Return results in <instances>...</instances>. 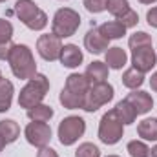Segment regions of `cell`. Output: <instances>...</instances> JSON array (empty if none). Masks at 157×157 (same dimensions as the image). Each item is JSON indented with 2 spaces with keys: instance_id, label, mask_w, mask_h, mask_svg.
<instances>
[{
  "instance_id": "obj_27",
  "label": "cell",
  "mask_w": 157,
  "mask_h": 157,
  "mask_svg": "<svg viewBox=\"0 0 157 157\" xmlns=\"http://www.w3.org/2000/svg\"><path fill=\"white\" fill-rule=\"evenodd\" d=\"M128 46L132 49H137V48H146V46H152V37L144 31H137L133 33L130 39H128Z\"/></svg>"
},
{
  "instance_id": "obj_6",
  "label": "cell",
  "mask_w": 157,
  "mask_h": 157,
  "mask_svg": "<svg viewBox=\"0 0 157 157\" xmlns=\"http://www.w3.org/2000/svg\"><path fill=\"white\" fill-rule=\"evenodd\" d=\"M84 132H86L84 119L78 115H70V117L62 119L59 124V141L64 146H71L84 135Z\"/></svg>"
},
{
  "instance_id": "obj_13",
  "label": "cell",
  "mask_w": 157,
  "mask_h": 157,
  "mask_svg": "<svg viewBox=\"0 0 157 157\" xmlns=\"http://www.w3.org/2000/svg\"><path fill=\"white\" fill-rule=\"evenodd\" d=\"M60 64L64 66V68H77L80 66V62H82V51L78 49V46L75 44H66V46H62V51H60Z\"/></svg>"
},
{
  "instance_id": "obj_4",
  "label": "cell",
  "mask_w": 157,
  "mask_h": 157,
  "mask_svg": "<svg viewBox=\"0 0 157 157\" xmlns=\"http://www.w3.org/2000/svg\"><path fill=\"white\" fill-rule=\"evenodd\" d=\"M80 26V15L71 7H60L57 9V13L53 15V22H51V33L57 35L59 39H66L75 35Z\"/></svg>"
},
{
  "instance_id": "obj_33",
  "label": "cell",
  "mask_w": 157,
  "mask_h": 157,
  "mask_svg": "<svg viewBox=\"0 0 157 157\" xmlns=\"http://www.w3.org/2000/svg\"><path fill=\"white\" fill-rule=\"evenodd\" d=\"M146 20H148V24H150L152 28H157V6L152 7V9L146 13Z\"/></svg>"
},
{
  "instance_id": "obj_40",
  "label": "cell",
  "mask_w": 157,
  "mask_h": 157,
  "mask_svg": "<svg viewBox=\"0 0 157 157\" xmlns=\"http://www.w3.org/2000/svg\"><path fill=\"white\" fill-rule=\"evenodd\" d=\"M0 80H2V73H0Z\"/></svg>"
},
{
  "instance_id": "obj_20",
  "label": "cell",
  "mask_w": 157,
  "mask_h": 157,
  "mask_svg": "<svg viewBox=\"0 0 157 157\" xmlns=\"http://www.w3.org/2000/svg\"><path fill=\"white\" fill-rule=\"evenodd\" d=\"M115 113H117V117L122 121V124H133L135 122V119H137V112L133 110V106L130 104V102H126L124 99L115 104Z\"/></svg>"
},
{
  "instance_id": "obj_16",
  "label": "cell",
  "mask_w": 157,
  "mask_h": 157,
  "mask_svg": "<svg viewBox=\"0 0 157 157\" xmlns=\"http://www.w3.org/2000/svg\"><path fill=\"white\" fill-rule=\"evenodd\" d=\"M126 26L121 22V20H112V22H104L99 26V31L106 37L108 40H115V39H121L124 33H126Z\"/></svg>"
},
{
  "instance_id": "obj_17",
  "label": "cell",
  "mask_w": 157,
  "mask_h": 157,
  "mask_svg": "<svg viewBox=\"0 0 157 157\" xmlns=\"http://www.w3.org/2000/svg\"><path fill=\"white\" fill-rule=\"evenodd\" d=\"M90 82H88V78L84 77V75H80V73H71L70 77L66 78V90H70V91H73V93H78V95H86L88 93V90H90Z\"/></svg>"
},
{
  "instance_id": "obj_24",
  "label": "cell",
  "mask_w": 157,
  "mask_h": 157,
  "mask_svg": "<svg viewBox=\"0 0 157 157\" xmlns=\"http://www.w3.org/2000/svg\"><path fill=\"white\" fill-rule=\"evenodd\" d=\"M122 84L126 86V88H130V90H137V88H141L143 86V82H144V73H141V71H137L135 68H130V70H126L124 73H122Z\"/></svg>"
},
{
  "instance_id": "obj_26",
  "label": "cell",
  "mask_w": 157,
  "mask_h": 157,
  "mask_svg": "<svg viewBox=\"0 0 157 157\" xmlns=\"http://www.w3.org/2000/svg\"><path fill=\"white\" fill-rule=\"evenodd\" d=\"M126 150L132 157H150V154H152V150L143 141H130Z\"/></svg>"
},
{
  "instance_id": "obj_14",
  "label": "cell",
  "mask_w": 157,
  "mask_h": 157,
  "mask_svg": "<svg viewBox=\"0 0 157 157\" xmlns=\"http://www.w3.org/2000/svg\"><path fill=\"white\" fill-rule=\"evenodd\" d=\"M84 77L88 78L90 84H101V82H108V64L106 62H101V60H95L91 62L86 71H84Z\"/></svg>"
},
{
  "instance_id": "obj_41",
  "label": "cell",
  "mask_w": 157,
  "mask_h": 157,
  "mask_svg": "<svg viewBox=\"0 0 157 157\" xmlns=\"http://www.w3.org/2000/svg\"><path fill=\"white\" fill-rule=\"evenodd\" d=\"M0 2H6V0H0Z\"/></svg>"
},
{
  "instance_id": "obj_38",
  "label": "cell",
  "mask_w": 157,
  "mask_h": 157,
  "mask_svg": "<svg viewBox=\"0 0 157 157\" xmlns=\"http://www.w3.org/2000/svg\"><path fill=\"white\" fill-rule=\"evenodd\" d=\"M141 4H152V2H157V0H139Z\"/></svg>"
},
{
  "instance_id": "obj_11",
  "label": "cell",
  "mask_w": 157,
  "mask_h": 157,
  "mask_svg": "<svg viewBox=\"0 0 157 157\" xmlns=\"http://www.w3.org/2000/svg\"><path fill=\"white\" fill-rule=\"evenodd\" d=\"M124 101L130 102V104L133 106V110L137 112V115L148 113V112L152 110V106H154V99H152V95L146 93V91H143V90H133L132 93L126 95Z\"/></svg>"
},
{
  "instance_id": "obj_10",
  "label": "cell",
  "mask_w": 157,
  "mask_h": 157,
  "mask_svg": "<svg viewBox=\"0 0 157 157\" xmlns=\"http://www.w3.org/2000/svg\"><path fill=\"white\" fill-rule=\"evenodd\" d=\"M132 64L141 73L152 71V68L157 64V55H155V51H154V48L146 46V48L132 49Z\"/></svg>"
},
{
  "instance_id": "obj_31",
  "label": "cell",
  "mask_w": 157,
  "mask_h": 157,
  "mask_svg": "<svg viewBox=\"0 0 157 157\" xmlns=\"http://www.w3.org/2000/svg\"><path fill=\"white\" fill-rule=\"evenodd\" d=\"M119 20H121L126 28H133V26H137V22H139V15H137L133 9H130V11H128L122 18H119Z\"/></svg>"
},
{
  "instance_id": "obj_23",
  "label": "cell",
  "mask_w": 157,
  "mask_h": 157,
  "mask_svg": "<svg viewBox=\"0 0 157 157\" xmlns=\"http://www.w3.org/2000/svg\"><path fill=\"white\" fill-rule=\"evenodd\" d=\"M28 117L31 121H37V122H48L49 119L53 117V108L48 106V104H37L33 108L28 110Z\"/></svg>"
},
{
  "instance_id": "obj_12",
  "label": "cell",
  "mask_w": 157,
  "mask_h": 157,
  "mask_svg": "<svg viewBox=\"0 0 157 157\" xmlns=\"http://www.w3.org/2000/svg\"><path fill=\"white\" fill-rule=\"evenodd\" d=\"M108 44H110V40L99 31V28H91L84 35V48L93 55H101L104 49H108Z\"/></svg>"
},
{
  "instance_id": "obj_37",
  "label": "cell",
  "mask_w": 157,
  "mask_h": 157,
  "mask_svg": "<svg viewBox=\"0 0 157 157\" xmlns=\"http://www.w3.org/2000/svg\"><path fill=\"white\" fill-rule=\"evenodd\" d=\"M4 146H6V141H4V139H2V137H0V152H2V150H4Z\"/></svg>"
},
{
  "instance_id": "obj_30",
  "label": "cell",
  "mask_w": 157,
  "mask_h": 157,
  "mask_svg": "<svg viewBox=\"0 0 157 157\" xmlns=\"http://www.w3.org/2000/svg\"><path fill=\"white\" fill-rule=\"evenodd\" d=\"M84 7L90 13H102L108 9V0H84Z\"/></svg>"
},
{
  "instance_id": "obj_9",
  "label": "cell",
  "mask_w": 157,
  "mask_h": 157,
  "mask_svg": "<svg viewBox=\"0 0 157 157\" xmlns=\"http://www.w3.org/2000/svg\"><path fill=\"white\" fill-rule=\"evenodd\" d=\"M37 51L39 55L48 60V62H53L60 57V51H62V42L57 35L53 33H46V35H40L37 40Z\"/></svg>"
},
{
  "instance_id": "obj_28",
  "label": "cell",
  "mask_w": 157,
  "mask_h": 157,
  "mask_svg": "<svg viewBox=\"0 0 157 157\" xmlns=\"http://www.w3.org/2000/svg\"><path fill=\"white\" fill-rule=\"evenodd\" d=\"M75 157H101V150L93 143H82L75 152Z\"/></svg>"
},
{
  "instance_id": "obj_39",
  "label": "cell",
  "mask_w": 157,
  "mask_h": 157,
  "mask_svg": "<svg viewBox=\"0 0 157 157\" xmlns=\"http://www.w3.org/2000/svg\"><path fill=\"white\" fill-rule=\"evenodd\" d=\"M108 157H119V155H108Z\"/></svg>"
},
{
  "instance_id": "obj_2",
  "label": "cell",
  "mask_w": 157,
  "mask_h": 157,
  "mask_svg": "<svg viewBox=\"0 0 157 157\" xmlns=\"http://www.w3.org/2000/svg\"><path fill=\"white\" fill-rule=\"evenodd\" d=\"M48 91H49V80H48V77L42 75V73H35L33 77L28 80V84L20 90V95H18L20 108L29 110V108L40 104L44 101V97L48 95Z\"/></svg>"
},
{
  "instance_id": "obj_18",
  "label": "cell",
  "mask_w": 157,
  "mask_h": 157,
  "mask_svg": "<svg viewBox=\"0 0 157 157\" xmlns=\"http://www.w3.org/2000/svg\"><path fill=\"white\" fill-rule=\"evenodd\" d=\"M84 99H86V95H78V93H73V91H70V90H62L60 91V95H59V101H60V104L64 106V108H68V110H78V108H84Z\"/></svg>"
},
{
  "instance_id": "obj_22",
  "label": "cell",
  "mask_w": 157,
  "mask_h": 157,
  "mask_svg": "<svg viewBox=\"0 0 157 157\" xmlns=\"http://www.w3.org/2000/svg\"><path fill=\"white\" fill-rule=\"evenodd\" d=\"M137 133L139 137L146 139V141H157V119H144L139 122L137 126Z\"/></svg>"
},
{
  "instance_id": "obj_5",
  "label": "cell",
  "mask_w": 157,
  "mask_h": 157,
  "mask_svg": "<svg viewBox=\"0 0 157 157\" xmlns=\"http://www.w3.org/2000/svg\"><path fill=\"white\" fill-rule=\"evenodd\" d=\"M122 133H124V124L117 117L115 110L112 108L110 112H106L102 115L101 122H99V139L104 144H117L122 139Z\"/></svg>"
},
{
  "instance_id": "obj_34",
  "label": "cell",
  "mask_w": 157,
  "mask_h": 157,
  "mask_svg": "<svg viewBox=\"0 0 157 157\" xmlns=\"http://www.w3.org/2000/svg\"><path fill=\"white\" fill-rule=\"evenodd\" d=\"M37 157H59V154H57L53 148L44 146V148H40V152L37 154Z\"/></svg>"
},
{
  "instance_id": "obj_7",
  "label": "cell",
  "mask_w": 157,
  "mask_h": 157,
  "mask_svg": "<svg viewBox=\"0 0 157 157\" xmlns=\"http://www.w3.org/2000/svg\"><path fill=\"white\" fill-rule=\"evenodd\" d=\"M113 99V86L108 84V82H101V84H91L88 93H86V99H84V112H97L101 106L108 104L110 101Z\"/></svg>"
},
{
  "instance_id": "obj_21",
  "label": "cell",
  "mask_w": 157,
  "mask_h": 157,
  "mask_svg": "<svg viewBox=\"0 0 157 157\" xmlns=\"http://www.w3.org/2000/svg\"><path fill=\"white\" fill-rule=\"evenodd\" d=\"M13 84L7 80V78H2L0 80V113L7 112L11 108V102H13Z\"/></svg>"
},
{
  "instance_id": "obj_25",
  "label": "cell",
  "mask_w": 157,
  "mask_h": 157,
  "mask_svg": "<svg viewBox=\"0 0 157 157\" xmlns=\"http://www.w3.org/2000/svg\"><path fill=\"white\" fill-rule=\"evenodd\" d=\"M130 9H132V7H130L128 0H108V11H110L117 20L122 18Z\"/></svg>"
},
{
  "instance_id": "obj_15",
  "label": "cell",
  "mask_w": 157,
  "mask_h": 157,
  "mask_svg": "<svg viewBox=\"0 0 157 157\" xmlns=\"http://www.w3.org/2000/svg\"><path fill=\"white\" fill-rule=\"evenodd\" d=\"M104 59H106L108 68H112V70H122L124 64H126V60H128V55H126V51L122 48L115 46V48H108L106 49Z\"/></svg>"
},
{
  "instance_id": "obj_19",
  "label": "cell",
  "mask_w": 157,
  "mask_h": 157,
  "mask_svg": "<svg viewBox=\"0 0 157 157\" xmlns=\"http://www.w3.org/2000/svg\"><path fill=\"white\" fill-rule=\"evenodd\" d=\"M20 135V126L11 121V119H6V121H0V137L6 141V144H11L18 139Z\"/></svg>"
},
{
  "instance_id": "obj_36",
  "label": "cell",
  "mask_w": 157,
  "mask_h": 157,
  "mask_svg": "<svg viewBox=\"0 0 157 157\" xmlns=\"http://www.w3.org/2000/svg\"><path fill=\"white\" fill-rule=\"evenodd\" d=\"M150 155H152V157H157V144L152 148V154H150Z\"/></svg>"
},
{
  "instance_id": "obj_3",
  "label": "cell",
  "mask_w": 157,
  "mask_h": 157,
  "mask_svg": "<svg viewBox=\"0 0 157 157\" xmlns=\"http://www.w3.org/2000/svg\"><path fill=\"white\" fill-rule=\"evenodd\" d=\"M15 13H17L18 20L33 31H40L48 26V15L33 0H17Z\"/></svg>"
},
{
  "instance_id": "obj_8",
  "label": "cell",
  "mask_w": 157,
  "mask_h": 157,
  "mask_svg": "<svg viewBox=\"0 0 157 157\" xmlns=\"http://www.w3.org/2000/svg\"><path fill=\"white\" fill-rule=\"evenodd\" d=\"M24 135L28 139L29 144L37 146V148H44L48 146V143L51 141V128L48 122H37V121H31L26 130H24Z\"/></svg>"
},
{
  "instance_id": "obj_1",
  "label": "cell",
  "mask_w": 157,
  "mask_h": 157,
  "mask_svg": "<svg viewBox=\"0 0 157 157\" xmlns=\"http://www.w3.org/2000/svg\"><path fill=\"white\" fill-rule=\"evenodd\" d=\"M9 68L17 78H29L37 73V64L33 59L31 49L26 44H13L11 53L7 57Z\"/></svg>"
},
{
  "instance_id": "obj_32",
  "label": "cell",
  "mask_w": 157,
  "mask_h": 157,
  "mask_svg": "<svg viewBox=\"0 0 157 157\" xmlns=\"http://www.w3.org/2000/svg\"><path fill=\"white\" fill-rule=\"evenodd\" d=\"M11 48H13V42H4L0 44V60H7L9 53H11Z\"/></svg>"
},
{
  "instance_id": "obj_35",
  "label": "cell",
  "mask_w": 157,
  "mask_h": 157,
  "mask_svg": "<svg viewBox=\"0 0 157 157\" xmlns=\"http://www.w3.org/2000/svg\"><path fill=\"white\" fill-rule=\"evenodd\" d=\"M150 86H152L154 91H157V71L152 75V78H150Z\"/></svg>"
},
{
  "instance_id": "obj_29",
  "label": "cell",
  "mask_w": 157,
  "mask_h": 157,
  "mask_svg": "<svg viewBox=\"0 0 157 157\" xmlns=\"http://www.w3.org/2000/svg\"><path fill=\"white\" fill-rule=\"evenodd\" d=\"M11 37H13V24L9 20L0 18V44L11 42Z\"/></svg>"
}]
</instances>
